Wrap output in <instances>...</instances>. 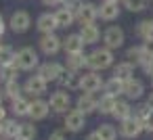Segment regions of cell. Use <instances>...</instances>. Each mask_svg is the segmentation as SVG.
Listing matches in <instances>:
<instances>
[{"mask_svg":"<svg viewBox=\"0 0 153 140\" xmlns=\"http://www.w3.org/2000/svg\"><path fill=\"white\" fill-rule=\"evenodd\" d=\"M103 94H109V96H115V98L124 96V82L111 75V77L105 80V84H103Z\"/></svg>","mask_w":153,"mask_h":140,"instance_id":"23","label":"cell"},{"mask_svg":"<svg viewBox=\"0 0 153 140\" xmlns=\"http://www.w3.org/2000/svg\"><path fill=\"white\" fill-rule=\"evenodd\" d=\"M63 127L67 130V132H82L84 127H86V115L82 113V111H78V109H71V111H67L65 113V119H63Z\"/></svg>","mask_w":153,"mask_h":140,"instance_id":"5","label":"cell"},{"mask_svg":"<svg viewBox=\"0 0 153 140\" xmlns=\"http://www.w3.org/2000/svg\"><path fill=\"white\" fill-rule=\"evenodd\" d=\"M2 100H4V94H2V92H0V105H2Z\"/></svg>","mask_w":153,"mask_h":140,"instance_id":"47","label":"cell"},{"mask_svg":"<svg viewBox=\"0 0 153 140\" xmlns=\"http://www.w3.org/2000/svg\"><path fill=\"white\" fill-rule=\"evenodd\" d=\"M143 48H145V52H147V55H151V57H153V40L143 42Z\"/></svg>","mask_w":153,"mask_h":140,"instance_id":"40","label":"cell"},{"mask_svg":"<svg viewBox=\"0 0 153 140\" xmlns=\"http://www.w3.org/2000/svg\"><path fill=\"white\" fill-rule=\"evenodd\" d=\"M99 17L103 21H115L120 17V2H111V0H103L99 7Z\"/></svg>","mask_w":153,"mask_h":140,"instance_id":"17","label":"cell"},{"mask_svg":"<svg viewBox=\"0 0 153 140\" xmlns=\"http://www.w3.org/2000/svg\"><path fill=\"white\" fill-rule=\"evenodd\" d=\"M2 94H4V98H9L11 102L13 100H17L19 96H23V86L15 80V82H7L4 84V88H2Z\"/></svg>","mask_w":153,"mask_h":140,"instance_id":"28","label":"cell"},{"mask_svg":"<svg viewBox=\"0 0 153 140\" xmlns=\"http://www.w3.org/2000/svg\"><path fill=\"white\" fill-rule=\"evenodd\" d=\"M61 0H42V4L44 7H55V4H59Z\"/></svg>","mask_w":153,"mask_h":140,"instance_id":"43","label":"cell"},{"mask_svg":"<svg viewBox=\"0 0 153 140\" xmlns=\"http://www.w3.org/2000/svg\"><path fill=\"white\" fill-rule=\"evenodd\" d=\"M55 19H57V25L59 27H69L76 21V15H74V11L69 7H63V9H59L55 13Z\"/></svg>","mask_w":153,"mask_h":140,"instance_id":"27","label":"cell"},{"mask_svg":"<svg viewBox=\"0 0 153 140\" xmlns=\"http://www.w3.org/2000/svg\"><path fill=\"white\" fill-rule=\"evenodd\" d=\"M136 36L147 42V40H153V19H143L136 23Z\"/></svg>","mask_w":153,"mask_h":140,"instance_id":"29","label":"cell"},{"mask_svg":"<svg viewBox=\"0 0 153 140\" xmlns=\"http://www.w3.org/2000/svg\"><path fill=\"white\" fill-rule=\"evenodd\" d=\"M147 88H145V82L138 80V77H132L128 82H124V98H128L130 102L132 100H140L145 96Z\"/></svg>","mask_w":153,"mask_h":140,"instance_id":"8","label":"cell"},{"mask_svg":"<svg viewBox=\"0 0 153 140\" xmlns=\"http://www.w3.org/2000/svg\"><path fill=\"white\" fill-rule=\"evenodd\" d=\"M9 25H11V29H13L15 34H23V32L30 29V25H32V17H30L27 11H17V13L11 15Z\"/></svg>","mask_w":153,"mask_h":140,"instance_id":"13","label":"cell"},{"mask_svg":"<svg viewBox=\"0 0 153 140\" xmlns=\"http://www.w3.org/2000/svg\"><path fill=\"white\" fill-rule=\"evenodd\" d=\"M0 138H2V123H0Z\"/></svg>","mask_w":153,"mask_h":140,"instance_id":"48","label":"cell"},{"mask_svg":"<svg viewBox=\"0 0 153 140\" xmlns=\"http://www.w3.org/2000/svg\"><path fill=\"white\" fill-rule=\"evenodd\" d=\"M76 109L82 111L84 115H90V113H97L99 111V98L90 92H82L78 98H76Z\"/></svg>","mask_w":153,"mask_h":140,"instance_id":"11","label":"cell"},{"mask_svg":"<svg viewBox=\"0 0 153 140\" xmlns=\"http://www.w3.org/2000/svg\"><path fill=\"white\" fill-rule=\"evenodd\" d=\"M99 19V7L92 4V2H82L80 4V11L76 15V21L80 25H90Z\"/></svg>","mask_w":153,"mask_h":140,"instance_id":"9","label":"cell"},{"mask_svg":"<svg viewBox=\"0 0 153 140\" xmlns=\"http://www.w3.org/2000/svg\"><path fill=\"white\" fill-rule=\"evenodd\" d=\"M61 46H63V40H61L59 36H55V34H44V36L40 38V50H42L46 57L57 55V52L61 50Z\"/></svg>","mask_w":153,"mask_h":140,"instance_id":"14","label":"cell"},{"mask_svg":"<svg viewBox=\"0 0 153 140\" xmlns=\"http://www.w3.org/2000/svg\"><path fill=\"white\" fill-rule=\"evenodd\" d=\"M94 132L99 134V138H101V140H115V138L120 136V134H117V127H115V125H111V123H101Z\"/></svg>","mask_w":153,"mask_h":140,"instance_id":"32","label":"cell"},{"mask_svg":"<svg viewBox=\"0 0 153 140\" xmlns=\"http://www.w3.org/2000/svg\"><path fill=\"white\" fill-rule=\"evenodd\" d=\"M46 88H48V82L42 77V75H30L27 80H25V84H23V92H27L30 96H34V98H40L44 92H46Z\"/></svg>","mask_w":153,"mask_h":140,"instance_id":"6","label":"cell"},{"mask_svg":"<svg viewBox=\"0 0 153 140\" xmlns=\"http://www.w3.org/2000/svg\"><path fill=\"white\" fill-rule=\"evenodd\" d=\"M36 136H38L36 125L32 121H23L21 123V130H19V138L21 140H36Z\"/></svg>","mask_w":153,"mask_h":140,"instance_id":"34","label":"cell"},{"mask_svg":"<svg viewBox=\"0 0 153 140\" xmlns=\"http://www.w3.org/2000/svg\"><path fill=\"white\" fill-rule=\"evenodd\" d=\"M124 42H126V34H124V29L120 25H109L103 32V44H105V48L117 50V48L124 46Z\"/></svg>","mask_w":153,"mask_h":140,"instance_id":"3","label":"cell"},{"mask_svg":"<svg viewBox=\"0 0 153 140\" xmlns=\"http://www.w3.org/2000/svg\"><path fill=\"white\" fill-rule=\"evenodd\" d=\"M115 102H117V98H115V96L103 94V96L99 98V111H97V113H101V115H111V113H113Z\"/></svg>","mask_w":153,"mask_h":140,"instance_id":"31","label":"cell"},{"mask_svg":"<svg viewBox=\"0 0 153 140\" xmlns=\"http://www.w3.org/2000/svg\"><path fill=\"white\" fill-rule=\"evenodd\" d=\"M59 84H61V90H67V92L82 90V75H80V71H69V69H65L63 75L59 77Z\"/></svg>","mask_w":153,"mask_h":140,"instance_id":"12","label":"cell"},{"mask_svg":"<svg viewBox=\"0 0 153 140\" xmlns=\"http://www.w3.org/2000/svg\"><path fill=\"white\" fill-rule=\"evenodd\" d=\"M143 127H145V132H149V134H153V111H151V115L143 121Z\"/></svg>","mask_w":153,"mask_h":140,"instance_id":"38","label":"cell"},{"mask_svg":"<svg viewBox=\"0 0 153 140\" xmlns=\"http://www.w3.org/2000/svg\"><path fill=\"white\" fill-rule=\"evenodd\" d=\"M147 105H149V107L153 109V90H151V92L147 94Z\"/></svg>","mask_w":153,"mask_h":140,"instance_id":"45","label":"cell"},{"mask_svg":"<svg viewBox=\"0 0 153 140\" xmlns=\"http://www.w3.org/2000/svg\"><path fill=\"white\" fill-rule=\"evenodd\" d=\"M132 105H130V100L128 98H117V102H115V107H113V113H111V117L113 119H117V123L120 121H124V119H128V117H132Z\"/></svg>","mask_w":153,"mask_h":140,"instance_id":"19","label":"cell"},{"mask_svg":"<svg viewBox=\"0 0 153 140\" xmlns=\"http://www.w3.org/2000/svg\"><path fill=\"white\" fill-rule=\"evenodd\" d=\"M143 57H145V48H143V44H138V46H130V48L126 50V61L132 63V65H138V63L143 61Z\"/></svg>","mask_w":153,"mask_h":140,"instance_id":"33","label":"cell"},{"mask_svg":"<svg viewBox=\"0 0 153 140\" xmlns=\"http://www.w3.org/2000/svg\"><path fill=\"white\" fill-rule=\"evenodd\" d=\"M0 140H7V138H0Z\"/></svg>","mask_w":153,"mask_h":140,"instance_id":"51","label":"cell"},{"mask_svg":"<svg viewBox=\"0 0 153 140\" xmlns=\"http://www.w3.org/2000/svg\"><path fill=\"white\" fill-rule=\"evenodd\" d=\"M15 140H21V138H15Z\"/></svg>","mask_w":153,"mask_h":140,"instance_id":"52","label":"cell"},{"mask_svg":"<svg viewBox=\"0 0 153 140\" xmlns=\"http://www.w3.org/2000/svg\"><path fill=\"white\" fill-rule=\"evenodd\" d=\"M143 132H145L143 123H140L138 119H134V117H128V119L120 121V125H117V134H120L122 138H126V140H134V138H138Z\"/></svg>","mask_w":153,"mask_h":140,"instance_id":"4","label":"cell"},{"mask_svg":"<svg viewBox=\"0 0 153 140\" xmlns=\"http://www.w3.org/2000/svg\"><path fill=\"white\" fill-rule=\"evenodd\" d=\"M88 67V55L84 52H78V55H67V61H65V69L69 71H80Z\"/></svg>","mask_w":153,"mask_h":140,"instance_id":"24","label":"cell"},{"mask_svg":"<svg viewBox=\"0 0 153 140\" xmlns=\"http://www.w3.org/2000/svg\"><path fill=\"white\" fill-rule=\"evenodd\" d=\"M84 140H101V138H99V134H97V132H90V134H88Z\"/></svg>","mask_w":153,"mask_h":140,"instance_id":"44","label":"cell"},{"mask_svg":"<svg viewBox=\"0 0 153 140\" xmlns=\"http://www.w3.org/2000/svg\"><path fill=\"white\" fill-rule=\"evenodd\" d=\"M113 65H115V55H113V50H109L105 46L94 48L88 55V69L90 71H105Z\"/></svg>","mask_w":153,"mask_h":140,"instance_id":"1","label":"cell"},{"mask_svg":"<svg viewBox=\"0 0 153 140\" xmlns=\"http://www.w3.org/2000/svg\"><path fill=\"white\" fill-rule=\"evenodd\" d=\"M4 29H7V23H4V19H2V17H0V36L4 34Z\"/></svg>","mask_w":153,"mask_h":140,"instance_id":"46","label":"cell"},{"mask_svg":"<svg viewBox=\"0 0 153 140\" xmlns=\"http://www.w3.org/2000/svg\"><path fill=\"white\" fill-rule=\"evenodd\" d=\"M80 38L84 40V44H97V42L101 40V29H99L94 23H90V25H82V29H80Z\"/></svg>","mask_w":153,"mask_h":140,"instance_id":"25","label":"cell"},{"mask_svg":"<svg viewBox=\"0 0 153 140\" xmlns=\"http://www.w3.org/2000/svg\"><path fill=\"white\" fill-rule=\"evenodd\" d=\"M46 140H67V136H65V132H61V130H57V132H51Z\"/></svg>","mask_w":153,"mask_h":140,"instance_id":"39","label":"cell"},{"mask_svg":"<svg viewBox=\"0 0 153 140\" xmlns=\"http://www.w3.org/2000/svg\"><path fill=\"white\" fill-rule=\"evenodd\" d=\"M111 2H124V0H111Z\"/></svg>","mask_w":153,"mask_h":140,"instance_id":"49","label":"cell"},{"mask_svg":"<svg viewBox=\"0 0 153 140\" xmlns=\"http://www.w3.org/2000/svg\"><path fill=\"white\" fill-rule=\"evenodd\" d=\"M19 130H21V123L17 121V117L15 119H4L2 121V138H7V140H15V138H19Z\"/></svg>","mask_w":153,"mask_h":140,"instance_id":"26","label":"cell"},{"mask_svg":"<svg viewBox=\"0 0 153 140\" xmlns=\"http://www.w3.org/2000/svg\"><path fill=\"white\" fill-rule=\"evenodd\" d=\"M15 63H17V67L21 71H32V69L40 67V57H38V52L32 46H23L21 50H17Z\"/></svg>","mask_w":153,"mask_h":140,"instance_id":"2","label":"cell"},{"mask_svg":"<svg viewBox=\"0 0 153 140\" xmlns=\"http://www.w3.org/2000/svg\"><path fill=\"white\" fill-rule=\"evenodd\" d=\"M48 113H51V105H48V100H44V98H34V100H32L30 117H32L34 121H42V119H46Z\"/></svg>","mask_w":153,"mask_h":140,"instance_id":"16","label":"cell"},{"mask_svg":"<svg viewBox=\"0 0 153 140\" xmlns=\"http://www.w3.org/2000/svg\"><path fill=\"white\" fill-rule=\"evenodd\" d=\"M65 67L57 61H48V63H42L38 67V75H42L46 82H59V77L63 75Z\"/></svg>","mask_w":153,"mask_h":140,"instance_id":"10","label":"cell"},{"mask_svg":"<svg viewBox=\"0 0 153 140\" xmlns=\"http://www.w3.org/2000/svg\"><path fill=\"white\" fill-rule=\"evenodd\" d=\"M61 2H63L65 7H69V9H71V7H76V4H80V0H61Z\"/></svg>","mask_w":153,"mask_h":140,"instance_id":"41","label":"cell"},{"mask_svg":"<svg viewBox=\"0 0 153 140\" xmlns=\"http://www.w3.org/2000/svg\"><path fill=\"white\" fill-rule=\"evenodd\" d=\"M151 111H153V109H151V107L147 105V100H145V102H138V105L132 109V117H134V119H138V121L143 123V121L151 115Z\"/></svg>","mask_w":153,"mask_h":140,"instance_id":"35","label":"cell"},{"mask_svg":"<svg viewBox=\"0 0 153 140\" xmlns=\"http://www.w3.org/2000/svg\"><path fill=\"white\" fill-rule=\"evenodd\" d=\"M134 67H136V65H132V63H128V61H122V63L113 65V77H117V80H122V82H128V80L134 77Z\"/></svg>","mask_w":153,"mask_h":140,"instance_id":"22","label":"cell"},{"mask_svg":"<svg viewBox=\"0 0 153 140\" xmlns=\"http://www.w3.org/2000/svg\"><path fill=\"white\" fill-rule=\"evenodd\" d=\"M48 105H51V111H55V113H63V115H65L67 109L71 107V96H69L67 90H57V92L51 94Z\"/></svg>","mask_w":153,"mask_h":140,"instance_id":"7","label":"cell"},{"mask_svg":"<svg viewBox=\"0 0 153 140\" xmlns=\"http://www.w3.org/2000/svg\"><path fill=\"white\" fill-rule=\"evenodd\" d=\"M36 27L42 32V36L44 34H53L59 25H57V19H55V15H51V13H42L40 17H38V21H36Z\"/></svg>","mask_w":153,"mask_h":140,"instance_id":"21","label":"cell"},{"mask_svg":"<svg viewBox=\"0 0 153 140\" xmlns=\"http://www.w3.org/2000/svg\"><path fill=\"white\" fill-rule=\"evenodd\" d=\"M103 84H105V80L99 75V71H88L82 75V92L94 94V92L103 90Z\"/></svg>","mask_w":153,"mask_h":140,"instance_id":"15","label":"cell"},{"mask_svg":"<svg viewBox=\"0 0 153 140\" xmlns=\"http://www.w3.org/2000/svg\"><path fill=\"white\" fill-rule=\"evenodd\" d=\"M19 67H17V63H9V65H2L0 67V82H15L17 80V75H19Z\"/></svg>","mask_w":153,"mask_h":140,"instance_id":"30","label":"cell"},{"mask_svg":"<svg viewBox=\"0 0 153 140\" xmlns=\"http://www.w3.org/2000/svg\"><path fill=\"white\" fill-rule=\"evenodd\" d=\"M84 40L80 38V34H69L65 40H63V50L65 55H78V52H84Z\"/></svg>","mask_w":153,"mask_h":140,"instance_id":"18","label":"cell"},{"mask_svg":"<svg viewBox=\"0 0 153 140\" xmlns=\"http://www.w3.org/2000/svg\"><path fill=\"white\" fill-rule=\"evenodd\" d=\"M11 111H13L15 117H30V111H32V98L19 96L17 100L11 102Z\"/></svg>","mask_w":153,"mask_h":140,"instance_id":"20","label":"cell"},{"mask_svg":"<svg viewBox=\"0 0 153 140\" xmlns=\"http://www.w3.org/2000/svg\"><path fill=\"white\" fill-rule=\"evenodd\" d=\"M4 119H9V117H7V109H4L2 105H0V123H2Z\"/></svg>","mask_w":153,"mask_h":140,"instance_id":"42","label":"cell"},{"mask_svg":"<svg viewBox=\"0 0 153 140\" xmlns=\"http://www.w3.org/2000/svg\"><path fill=\"white\" fill-rule=\"evenodd\" d=\"M2 46H4V44H2V42H0V48H2Z\"/></svg>","mask_w":153,"mask_h":140,"instance_id":"50","label":"cell"},{"mask_svg":"<svg viewBox=\"0 0 153 140\" xmlns=\"http://www.w3.org/2000/svg\"><path fill=\"white\" fill-rule=\"evenodd\" d=\"M124 7L130 13H143L149 7V0H124Z\"/></svg>","mask_w":153,"mask_h":140,"instance_id":"36","label":"cell"},{"mask_svg":"<svg viewBox=\"0 0 153 140\" xmlns=\"http://www.w3.org/2000/svg\"><path fill=\"white\" fill-rule=\"evenodd\" d=\"M15 57H17V52L11 46H2L0 48V67L9 65V63H15Z\"/></svg>","mask_w":153,"mask_h":140,"instance_id":"37","label":"cell"}]
</instances>
